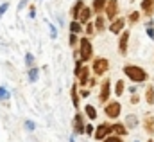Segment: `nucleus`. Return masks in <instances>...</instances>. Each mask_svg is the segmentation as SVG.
Wrapping results in <instances>:
<instances>
[{"instance_id": "obj_1", "label": "nucleus", "mask_w": 154, "mask_h": 142, "mask_svg": "<svg viewBox=\"0 0 154 142\" xmlns=\"http://www.w3.org/2000/svg\"><path fill=\"white\" fill-rule=\"evenodd\" d=\"M124 72H125V76H127L129 79H133L134 83H142V81L147 79V72L143 70L142 67H136V65H127V67H124Z\"/></svg>"}, {"instance_id": "obj_2", "label": "nucleus", "mask_w": 154, "mask_h": 142, "mask_svg": "<svg viewBox=\"0 0 154 142\" xmlns=\"http://www.w3.org/2000/svg\"><path fill=\"white\" fill-rule=\"evenodd\" d=\"M91 54H93V47H91L90 40H88V38H82V40H81V58H82L84 61H88V60L91 58Z\"/></svg>"}, {"instance_id": "obj_3", "label": "nucleus", "mask_w": 154, "mask_h": 142, "mask_svg": "<svg viewBox=\"0 0 154 142\" xmlns=\"http://www.w3.org/2000/svg\"><path fill=\"white\" fill-rule=\"evenodd\" d=\"M111 131H113V126H109V124L104 122V124L97 126V130H95V139H97V140H106Z\"/></svg>"}, {"instance_id": "obj_4", "label": "nucleus", "mask_w": 154, "mask_h": 142, "mask_svg": "<svg viewBox=\"0 0 154 142\" xmlns=\"http://www.w3.org/2000/svg\"><path fill=\"white\" fill-rule=\"evenodd\" d=\"M104 111H106V115H108L109 119H116V117L120 115V111H122V106H120V103H116V101H113V103L106 105V108H104Z\"/></svg>"}, {"instance_id": "obj_5", "label": "nucleus", "mask_w": 154, "mask_h": 142, "mask_svg": "<svg viewBox=\"0 0 154 142\" xmlns=\"http://www.w3.org/2000/svg\"><path fill=\"white\" fill-rule=\"evenodd\" d=\"M108 67H109V63H108L106 58H97V60L93 61V72H95L97 76H102L104 72L108 70Z\"/></svg>"}, {"instance_id": "obj_6", "label": "nucleus", "mask_w": 154, "mask_h": 142, "mask_svg": "<svg viewBox=\"0 0 154 142\" xmlns=\"http://www.w3.org/2000/svg\"><path fill=\"white\" fill-rule=\"evenodd\" d=\"M109 94H111V85H109V79H106V81L102 83L99 101H100V103H106V99H109Z\"/></svg>"}, {"instance_id": "obj_7", "label": "nucleus", "mask_w": 154, "mask_h": 142, "mask_svg": "<svg viewBox=\"0 0 154 142\" xmlns=\"http://www.w3.org/2000/svg\"><path fill=\"white\" fill-rule=\"evenodd\" d=\"M116 7H118V2L116 0H109L108 2V5H106V18H109V20H113L116 16Z\"/></svg>"}, {"instance_id": "obj_8", "label": "nucleus", "mask_w": 154, "mask_h": 142, "mask_svg": "<svg viewBox=\"0 0 154 142\" xmlns=\"http://www.w3.org/2000/svg\"><path fill=\"white\" fill-rule=\"evenodd\" d=\"M127 41H129V31H124V33H122V38H120V41H118V50H120L122 54L127 52Z\"/></svg>"}, {"instance_id": "obj_9", "label": "nucleus", "mask_w": 154, "mask_h": 142, "mask_svg": "<svg viewBox=\"0 0 154 142\" xmlns=\"http://www.w3.org/2000/svg\"><path fill=\"white\" fill-rule=\"evenodd\" d=\"M124 25H125V20L124 18H118V20H115L113 24H111V27H109V31L113 33V34H118L122 29H124Z\"/></svg>"}, {"instance_id": "obj_10", "label": "nucleus", "mask_w": 154, "mask_h": 142, "mask_svg": "<svg viewBox=\"0 0 154 142\" xmlns=\"http://www.w3.org/2000/svg\"><path fill=\"white\" fill-rule=\"evenodd\" d=\"M74 126H75L77 133H86V126H84V122H82V115H79V113L75 115V119H74Z\"/></svg>"}, {"instance_id": "obj_11", "label": "nucleus", "mask_w": 154, "mask_h": 142, "mask_svg": "<svg viewBox=\"0 0 154 142\" xmlns=\"http://www.w3.org/2000/svg\"><path fill=\"white\" fill-rule=\"evenodd\" d=\"M84 9V4H82V0H77V4L72 7V16H74V20H77L79 16H81V11Z\"/></svg>"}, {"instance_id": "obj_12", "label": "nucleus", "mask_w": 154, "mask_h": 142, "mask_svg": "<svg viewBox=\"0 0 154 142\" xmlns=\"http://www.w3.org/2000/svg\"><path fill=\"white\" fill-rule=\"evenodd\" d=\"M142 9L145 11V15H152V11H154V0H143V2H142Z\"/></svg>"}, {"instance_id": "obj_13", "label": "nucleus", "mask_w": 154, "mask_h": 142, "mask_svg": "<svg viewBox=\"0 0 154 142\" xmlns=\"http://www.w3.org/2000/svg\"><path fill=\"white\" fill-rule=\"evenodd\" d=\"M88 76H90V69L88 67H82V70L79 74V83L81 85H86L88 83Z\"/></svg>"}, {"instance_id": "obj_14", "label": "nucleus", "mask_w": 154, "mask_h": 142, "mask_svg": "<svg viewBox=\"0 0 154 142\" xmlns=\"http://www.w3.org/2000/svg\"><path fill=\"white\" fill-rule=\"evenodd\" d=\"M143 124H145V130H147V133H154V117H145V121H143Z\"/></svg>"}, {"instance_id": "obj_15", "label": "nucleus", "mask_w": 154, "mask_h": 142, "mask_svg": "<svg viewBox=\"0 0 154 142\" xmlns=\"http://www.w3.org/2000/svg\"><path fill=\"white\" fill-rule=\"evenodd\" d=\"M106 5H108L106 0H95V2H93V9H95L97 13H100L102 9H106Z\"/></svg>"}, {"instance_id": "obj_16", "label": "nucleus", "mask_w": 154, "mask_h": 142, "mask_svg": "<svg viewBox=\"0 0 154 142\" xmlns=\"http://www.w3.org/2000/svg\"><path fill=\"white\" fill-rule=\"evenodd\" d=\"M113 131L118 133V137H122V135H125V133H127V128H125L124 124H115V126H113Z\"/></svg>"}, {"instance_id": "obj_17", "label": "nucleus", "mask_w": 154, "mask_h": 142, "mask_svg": "<svg viewBox=\"0 0 154 142\" xmlns=\"http://www.w3.org/2000/svg\"><path fill=\"white\" fill-rule=\"evenodd\" d=\"M70 31H72V34H79V33L82 31V27H81V24H79L77 20H74V22L70 24Z\"/></svg>"}, {"instance_id": "obj_18", "label": "nucleus", "mask_w": 154, "mask_h": 142, "mask_svg": "<svg viewBox=\"0 0 154 142\" xmlns=\"http://www.w3.org/2000/svg\"><path fill=\"white\" fill-rule=\"evenodd\" d=\"M145 99H147V103H149V105H152V103H154V88H152V86H149V88L145 90Z\"/></svg>"}, {"instance_id": "obj_19", "label": "nucleus", "mask_w": 154, "mask_h": 142, "mask_svg": "<svg viewBox=\"0 0 154 142\" xmlns=\"http://www.w3.org/2000/svg\"><path fill=\"white\" fill-rule=\"evenodd\" d=\"M84 111H86V115H88V117H90L91 121H93V119L97 117V111H95V108L91 106V105H88V106L84 108Z\"/></svg>"}, {"instance_id": "obj_20", "label": "nucleus", "mask_w": 154, "mask_h": 142, "mask_svg": "<svg viewBox=\"0 0 154 142\" xmlns=\"http://www.w3.org/2000/svg\"><path fill=\"white\" fill-rule=\"evenodd\" d=\"M136 122H138V119H136V117H133V115H129V117L125 119V128H134V126H136Z\"/></svg>"}, {"instance_id": "obj_21", "label": "nucleus", "mask_w": 154, "mask_h": 142, "mask_svg": "<svg viewBox=\"0 0 154 142\" xmlns=\"http://www.w3.org/2000/svg\"><path fill=\"white\" fill-rule=\"evenodd\" d=\"M90 13H91V11H90L88 7H84V9L81 11V16H79V20H81V22H88V18H90Z\"/></svg>"}, {"instance_id": "obj_22", "label": "nucleus", "mask_w": 154, "mask_h": 142, "mask_svg": "<svg viewBox=\"0 0 154 142\" xmlns=\"http://www.w3.org/2000/svg\"><path fill=\"white\" fill-rule=\"evenodd\" d=\"M72 103H74V106L79 108V95H77V88L75 86H72Z\"/></svg>"}, {"instance_id": "obj_23", "label": "nucleus", "mask_w": 154, "mask_h": 142, "mask_svg": "<svg viewBox=\"0 0 154 142\" xmlns=\"http://www.w3.org/2000/svg\"><path fill=\"white\" fill-rule=\"evenodd\" d=\"M95 27H97V31H102L104 29V16H99L95 20Z\"/></svg>"}, {"instance_id": "obj_24", "label": "nucleus", "mask_w": 154, "mask_h": 142, "mask_svg": "<svg viewBox=\"0 0 154 142\" xmlns=\"http://www.w3.org/2000/svg\"><path fill=\"white\" fill-rule=\"evenodd\" d=\"M115 94H116V95H118V97H120V95L124 94V81H118V83H116Z\"/></svg>"}, {"instance_id": "obj_25", "label": "nucleus", "mask_w": 154, "mask_h": 142, "mask_svg": "<svg viewBox=\"0 0 154 142\" xmlns=\"http://www.w3.org/2000/svg\"><path fill=\"white\" fill-rule=\"evenodd\" d=\"M38 79V69H31L29 70V81H36Z\"/></svg>"}, {"instance_id": "obj_26", "label": "nucleus", "mask_w": 154, "mask_h": 142, "mask_svg": "<svg viewBox=\"0 0 154 142\" xmlns=\"http://www.w3.org/2000/svg\"><path fill=\"white\" fill-rule=\"evenodd\" d=\"M138 20H140V13H136V11H134V13H131V15H129V22H131V24H136Z\"/></svg>"}, {"instance_id": "obj_27", "label": "nucleus", "mask_w": 154, "mask_h": 142, "mask_svg": "<svg viewBox=\"0 0 154 142\" xmlns=\"http://www.w3.org/2000/svg\"><path fill=\"white\" fill-rule=\"evenodd\" d=\"M147 34L154 40V24H152V22H149V24H147Z\"/></svg>"}, {"instance_id": "obj_28", "label": "nucleus", "mask_w": 154, "mask_h": 142, "mask_svg": "<svg viewBox=\"0 0 154 142\" xmlns=\"http://www.w3.org/2000/svg\"><path fill=\"white\" fill-rule=\"evenodd\" d=\"M0 99H2V101H5V99H9V92H7L5 88H0Z\"/></svg>"}, {"instance_id": "obj_29", "label": "nucleus", "mask_w": 154, "mask_h": 142, "mask_svg": "<svg viewBox=\"0 0 154 142\" xmlns=\"http://www.w3.org/2000/svg\"><path fill=\"white\" fill-rule=\"evenodd\" d=\"M25 61H27V65H29V67H32L34 58H32V54H31V52H27V54H25Z\"/></svg>"}, {"instance_id": "obj_30", "label": "nucleus", "mask_w": 154, "mask_h": 142, "mask_svg": "<svg viewBox=\"0 0 154 142\" xmlns=\"http://www.w3.org/2000/svg\"><path fill=\"white\" fill-rule=\"evenodd\" d=\"M25 126H27V130H29V131H32V130L36 128V124H34L32 121H27V122H25Z\"/></svg>"}, {"instance_id": "obj_31", "label": "nucleus", "mask_w": 154, "mask_h": 142, "mask_svg": "<svg viewBox=\"0 0 154 142\" xmlns=\"http://www.w3.org/2000/svg\"><path fill=\"white\" fill-rule=\"evenodd\" d=\"M106 142H122V139H120V137H108Z\"/></svg>"}, {"instance_id": "obj_32", "label": "nucleus", "mask_w": 154, "mask_h": 142, "mask_svg": "<svg viewBox=\"0 0 154 142\" xmlns=\"http://www.w3.org/2000/svg\"><path fill=\"white\" fill-rule=\"evenodd\" d=\"M93 27H95L93 24H88V25H86V33H88V34H93Z\"/></svg>"}, {"instance_id": "obj_33", "label": "nucleus", "mask_w": 154, "mask_h": 142, "mask_svg": "<svg viewBox=\"0 0 154 142\" xmlns=\"http://www.w3.org/2000/svg\"><path fill=\"white\" fill-rule=\"evenodd\" d=\"M7 7H9V4H7V2H5V4H2V5H0V15H4V13L7 11Z\"/></svg>"}, {"instance_id": "obj_34", "label": "nucleus", "mask_w": 154, "mask_h": 142, "mask_svg": "<svg viewBox=\"0 0 154 142\" xmlns=\"http://www.w3.org/2000/svg\"><path fill=\"white\" fill-rule=\"evenodd\" d=\"M48 27H50V36H52V38H56V36H57V31H56V27H54V25H48Z\"/></svg>"}, {"instance_id": "obj_35", "label": "nucleus", "mask_w": 154, "mask_h": 142, "mask_svg": "<svg viewBox=\"0 0 154 142\" xmlns=\"http://www.w3.org/2000/svg\"><path fill=\"white\" fill-rule=\"evenodd\" d=\"M75 41H77V36L70 34V45H72V47H75Z\"/></svg>"}, {"instance_id": "obj_36", "label": "nucleus", "mask_w": 154, "mask_h": 142, "mask_svg": "<svg viewBox=\"0 0 154 142\" xmlns=\"http://www.w3.org/2000/svg\"><path fill=\"white\" fill-rule=\"evenodd\" d=\"M86 133H88V135H91V133H93V126H91V124H88V126H86Z\"/></svg>"}, {"instance_id": "obj_37", "label": "nucleus", "mask_w": 154, "mask_h": 142, "mask_svg": "<svg viewBox=\"0 0 154 142\" xmlns=\"http://www.w3.org/2000/svg\"><path fill=\"white\" fill-rule=\"evenodd\" d=\"M27 2H29V0H22V2L18 4V9H22V7H25V5H27Z\"/></svg>"}, {"instance_id": "obj_38", "label": "nucleus", "mask_w": 154, "mask_h": 142, "mask_svg": "<svg viewBox=\"0 0 154 142\" xmlns=\"http://www.w3.org/2000/svg\"><path fill=\"white\" fill-rule=\"evenodd\" d=\"M131 103H133V105H136V103H138V97H136V95H133V97H131Z\"/></svg>"}, {"instance_id": "obj_39", "label": "nucleus", "mask_w": 154, "mask_h": 142, "mask_svg": "<svg viewBox=\"0 0 154 142\" xmlns=\"http://www.w3.org/2000/svg\"><path fill=\"white\" fill-rule=\"evenodd\" d=\"M149 142H152V140H149Z\"/></svg>"}]
</instances>
